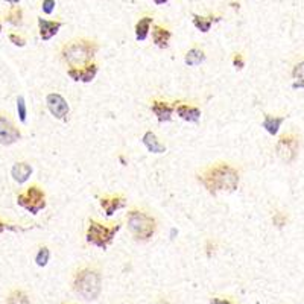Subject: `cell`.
Masks as SVG:
<instances>
[{
	"label": "cell",
	"instance_id": "obj_1",
	"mask_svg": "<svg viewBox=\"0 0 304 304\" xmlns=\"http://www.w3.org/2000/svg\"><path fill=\"white\" fill-rule=\"evenodd\" d=\"M199 183L207 189V192L216 195L219 192H234L239 187L240 175L239 171L230 163L219 161L207 166L198 175Z\"/></svg>",
	"mask_w": 304,
	"mask_h": 304
},
{
	"label": "cell",
	"instance_id": "obj_2",
	"mask_svg": "<svg viewBox=\"0 0 304 304\" xmlns=\"http://www.w3.org/2000/svg\"><path fill=\"white\" fill-rule=\"evenodd\" d=\"M99 50V44L90 38H76L65 43L61 47V60L70 67L84 65L93 61L94 55Z\"/></svg>",
	"mask_w": 304,
	"mask_h": 304
},
{
	"label": "cell",
	"instance_id": "obj_3",
	"mask_svg": "<svg viewBox=\"0 0 304 304\" xmlns=\"http://www.w3.org/2000/svg\"><path fill=\"white\" fill-rule=\"evenodd\" d=\"M75 292L87 301H93L101 295L102 291V275L98 268L84 266L76 271L73 277Z\"/></svg>",
	"mask_w": 304,
	"mask_h": 304
},
{
	"label": "cell",
	"instance_id": "obj_4",
	"mask_svg": "<svg viewBox=\"0 0 304 304\" xmlns=\"http://www.w3.org/2000/svg\"><path fill=\"white\" fill-rule=\"evenodd\" d=\"M128 230L137 242H148L157 231V219L145 210L132 209L127 213Z\"/></svg>",
	"mask_w": 304,
	"mask_h": 304
},
{
	"label": "cell",
	"instance_id": "obj_5",
	"mask_svg": "<svg viewBox=\"0 0 304 304\" xmlns=\"http://www.w3.org/2000/svg\"><path fill=\"white\" fill-rule=\"evenodd\" d=\"M122 224H102L98 222L96 219L88 220V228L86 233V239L90 245H94L101 248V250H107V248L113 243L117 231L120 230Z\"/></svg>",
	"mask_w": 304,
	"mask_h": 304
},
{
	"label": "cell",
	"instance_id": "obj_6",
	"mask_svg": "<svg viewBox=\"0 0 304 304\" xmlns=\"http://www.w3.org/2000/svg\"><path fill=\"white\" fill-rule=\"evenodd\" d=\"M17 204L32 215H38L46 207V193L38 184H31L17 195Z\"/></svg>",
	"mask_w": 304,
	"mask_h": 304
},
{
	"label": "cell",
	"instance_id": "obj_7",
	"mask_svg": "<svg viewBox=\"0 0 304 304\" xmlns=\"http://www.w3.org/2000/svg\"><path fill=\"white\" fill-rule=\"evenodd\" d=\"M300 151V137L295 132H286L280 135V139L275 143V152L282 161L294 163L298 157Z\"/></svg>",
	"mask_w": 304,
	"mask_h": 304
},
{
	"label": "cell",
	"instance_id": "obj_8",
	"mask_svg": "<svg viewBox=\"0 0 304 304\" xmlns=\"http://www.w3.org/2000/svg\"><path fill=\"white\" fill-rule=\"evenodd\" d=\"M22 139V131L17 128L11 117L0 114V145L11 146Z\"/></svg>",
	"mask_w": 304,
	"mask_h": 304
},
{
	"label": "cell",
	"instance_id": "obj_9",
	"mask_svg": "<svg viewBox=\"0 0 304 304\" xmlns=\"http://www.w3.org/2000/svg\"><path fill=\"white\" fill-rule=\"evenodd\" d=\"M99 72V65L90 61L84 65H79V67H68L67 68V75L70 76V79L76 81V82H86V84H88V82H91L96 75H98Z\"/></svg>",
	"mask_w": 304,
	"mask_h": 304
},
{
	"label": "cell",
	"instance_id": "obj_10",
	"mask_svg": "<svg viewBox=\"0 0 304 304\" xmlns=\"http://www.w3.org/2000/svg\"><path fill=\"white\" fill-rule=\"evenodd\" d=\"M46 105L50 114L57 119H64L68 114V109H70L67 101L58 93H49L46 96Z\"/></svg>",
	"mask_w": 304,
	"mask_h": 304
},
{
	"label": "cell",
	"instance_id": "obj_11",
	"mask_svg": "<svg viewBox=\"0 0 304 304\" xmlns=\"http://www.w3.org/2000/svg\"><path fill=\"white\" fill-rule=\"evenodd\" d=\"M151 109H152V113L155 114L157 120L160 123L163 122H171L172 120V114L175 111V105L168 102V101H152L151 104Z\"/></svg>",
	"mask_w": 304,
	"mask_h": 304
},
{
	"label": "cell",
	"instance_id": "obj_12",
	"mask_svg": "<svg viewBox=\"0 0 304 304\" xmlns=\"http://www.w3.org/2000/svg\"><path fill=\"white\" fill-rule=\"evenodd\" d=\"M127 205V199L123 195H105L101 198V207L107 216H113L117 210Z\"/></svg>",
	"mask_w": 304,
	"mask_h": 304
},
{
	"label": "cell",
	"instance_id": "obj_13",
	"mask_svg": "<svg viewBox=\"0 0 304 304\" xmlns=\"http://www.w3.org/2000/svg\"><path fill=\"white\" fill-rule=\"evenodd\" d=\"M175 111L179 119L190 122V123H198L201 119V109L198 107H193V105H189L184 102L175 104Z\"/></svg>",
	"mask_w": 304,
	"mask_h": 304
},
{
	"label": "cell",
	"instance_id": "obj_14",
	"mask_svg": "<svg viewBox=\"0 0 304 304\" xmlns=\"http://www.w3.org/2000/svg\"><path fill=\"white\" fill-rule=\"evenodd\" d=\"M63 23L55 22V20H46V19H38V29H40V37L43 41H49L58 34L61 29Z\"/></svg>",
	"mask_w": 304,
	"mask_h": 304
},
{
	"label": "cell",
	"instance_id": "obj_15",
	"mask_svg": "<svg viewBox=\"0 0 304 304\" xmlns=\"http://www.w3.org/2000/svg\"><path fill=\"white\" fill-rule=\"evenodd\" d=\"M11 175L14 178V181H17L19 184H23L32 175V166L29 163H26V161H17L16 164L12 166Z\"/></svg>",
	"mask_w": 304,
	"mask_h": 304
},
{
	"label": "cell",
	"instance_id": "obj_16",
	"mask_svg": "<svg viewBox=\"0 0 304 304\" xmlns=\"http://www.w3.org/2000/svg\"><path fill=\"white\" fill-rule=\"evenodd\" d=\"M171 37H172V32L168 29V27H163L160 24L152 26V41H154V44L157 47H160V49L168 47Z\"/></svg>",
	"mask_w": 304,
	"mask_h": 304
},
{
	"label": "cell",
	"instance_id": "obj_17",
	"mask_svg": "<svg viewBox=\"0 0 304 304\" xmlns=\"http://www.w3.org/2000/svg\"><path fill=\"white\" fill-rule=\"evenodd\" d=\"M142 142L146 146V149L152 154H164L166 152V146L158 140V137L155 135V132L152 131H146L142 137Z\"/></svg>",
	"mask_w": 304,
	"mask_h": 304
},
{
	"label": "cell",
	"instance_id": "obj_18",
	"mask_svg": "<svg viewBox=\"0 0 304 304\" xmlns=\"http://www.w3.org/2000/svg\"><path fill=\"white\" fill-rule=\"evenodd\" d=\"M286 120L284 116H271V114H265L263 117V122H261V127L266 130L268 134L271 135H277L282 123Z\"/></svg>",
	"mask_w": 304,
	"mask_h": 304
},
{
	"label": "cell",
	"instance_id": "obj_19",
	"mask_svg": "<svg viewBox=\"0 0 304 304\" xmlns=\"http://www.w3.org/2000/svg\"><path fill=\"white\" fill-rule=\"evenodd\" d=\"M152 22H154V19H152L151 16H145L137 22V24H135V38H137V41H145L148 38Z\"/></svg>",
	"mask_w": 304,
	"mask_h": 304
},
{
	"label": "cell",
	"instance_id": "obj_20",
	"mask_svg": "<svg viewBox=\"0 0 304 304\" xmlns=\"http://www.w3.org/2000/svg\"><path fill=\"white\" fill-rule=\"evenodd\" d=\"M219 20H220V17H213V16L202 17V16H198V14H193V24H195V27L201 32H209L212 24Z\"/></svg>",
	"mask_w": 304,
	"mask_h": 304
},
{
	"label": "cell",
	"instance_id": "obj_21",
	"mask_svg": "<svg viewBox=\"0 0 304 304\" xmlns=\"http://www.w3.org/2000/svg\"><path fill=\"white\" fill-rule=\"evenodd\" d=\"M204 61H205V53L199 47H192V49H189L187 53H186V57H184V63L187 65H190V67L199 65Z\"/></svg>",
	"mask_w": 304,
	"mask_h": 304
},
{
	"label": "cell",
	"instance_id": "obj_22",
	"mask_svg": "<svg viewBox=\"0 0 304 304\" xmlns=\"http://www.w3.org/2000/svg\"><path fill=\"white\" fill-rule=\"evenodd\" d=\"M6 22L12 26H22L23 24V11L20 6H12L6 14Z\"/></svg>",
	"mask_w": 304,
	"mask_h": 304
},
{
	"label": "cell",
	"instance_id": "obj_23",
	"mask_svg": "<svg viewBox=\"0 0 304 304\" xmlns=\"http://www.w3.org/2000/svg\"><path fill=\"white\" fill-rule=\"evenodd\" d=\"M6 304H31V300L23 291H19V289H16V291H12L8 295Z\"/></svg>",
	"mask_w": 304,
	"mask_h": 304
},
{
	"label": "cell",
	"instance_id": "obj_24",
	"mask_svg": "<svg viewBox=\"0 0 304 304\" xmlns=\"http://www.w3.org/2000/svg\"><path fill=\"white\" fill-rule=\"evenodd\" d=\"M49 259H50V250L47 246H41L38 250V253H37V256H35V263L38 266H46Z\"/></svg>",
	"mask_w": 304,
	"mask_h": 304
},
{
	"label": "cell",
	"instance_id": "obj_25",
	"mask_svg": "<svg viewBox=\"0 0 304 304\" xmlns=\"http://www.w3.org/2000/svg\"><path fill=\"white\" fill-rule=\"evenodd\" d=\"M272 224H274V227H277V228H283L287 224V215H284L282 212L274 213V216H272Z\"/></svg>",
	"mask_w": 304,
	"mask_h": 304
},
{
	"label": "cell",
	"instance_id": "obj_26",
	"mask_svg": "<svg viewBox=\"0 0 304 304\" xmlns=\"http://www.w3.org/2000/svg\"><path fill=\"white\" fill-rule=\"evenodd\" d=\"M17 111H19L20 122H26L27 109H26V102H24V98H23V96H19V99H17Z\"/></svg>",
	"mask_w": 304,
	"mask_h": 304
},
{
	"label": "cell",
	"instance_id": "obj_27",
	"mask_svg": "<svg viewBox=\"0 0 304 304\" xmlns=\"http://www.w3.org/2000/svg\"><path fill=\"white\" fill-rule=\"evenodd\" d=\"M8 38H9V41L14 44V46H19V47H23L24 44H26V40L22 37V35H19V34H16V32H11L9 35H8Z\"/></svg>",
	"mask_w": 304,
	"mask_h": 304
},
{
	"label": "cell",
	"instance_id": "obj_28",
	"mask_svg": "<svg viewBox=\"0 0 304 304\" xmlns=\"http://www.w3.org/2000/svg\"><path fill=\"white\" fill-rule=\"evenodd\" d=\"M292 76L295 79H304V60L294 65V68H292Z\"/></svg>",
	"mask_w": 304,
	"mask_h": 304
},
{
	"label": "cell",
	"instance_id": "obj_29",
	"mask_svg": "<svg viewBox=\"0 0 304 304\" xmlns=\"http://www.w3.org/2000/svg\"><path fill=\"white\" fill-rule=\"evenodd\" d=\"M233 65L238 68V70H242L245 67V60H243V55L242 53H234L233 57Z\"/></svg>",
	"mask_w": 304,
	"mask_h": 304
},
{
	"label": "cell",
	"instance_id": "obj_30",
	"mask_svg": "<svg viewBox=\"0 0 304 304\" xmlns=\"http://www.w3.org/2000/svg\"><path fill=\"white\" fill-rule=\"evenodd\" d=\"M41 8H43L44 14H52L53 9H55V0H43V5H41Z\"/></svg>",
	"mask_w": 304,
	"mask_h": 304
},
{
	"label": "cell",
	"instance_id": "obj_31",
	"mask_svg": "<svg viewBox=\"0 0 304 304\" xmlns=\"http://www.w3.org/2000/svg\"><path fill=\"white\" fill-rule=\"evenodd\" d=\"M6 230H11V231H23V228H20V227H14L11 224L3 222V220H0V233H3Z\"/></svg>",
	"mask_w": 304,
	"mask_h": 304
},
{
	"label": "cell",
	"instance_id": "obj_32",
	"mask_svg": "<svg viewBox=\"0 0 304 304\" xmlns=\"http://www.w3.org/2000/svg\"><path fill=\"white\" fill-rule=\"evenodd\" d=\"M210 303H212V304H234V303H233L231 300H228V298H217V297H216V298H212Z\"/></svg>",
	"mask_w": 304,
	"mask_h": 304
},
{
	"label": "cell",
	"instance_id": "obj_33",
	"mask_svg": "<svg viewBox=\"0 0 304 304\" xmlns=\"http://www.w3.org/2000/svg\"><path fill=\"white\" fill-rule=\"evenodd\" d=\"M207 257H212V253H215V248H216V245L212 242V240H207Z\"/></svg>",
	"mask_w": 304,
	"mask_h": 304
},
{
	"label": "cell",
	"instance_id": "obj_34",
	"mask_svg": "<svg viewBox=\"0 0 304 304\" xmlns=\"http://www.w3.org/2000/svg\"><path fill=\"white\" fill-rule=\"evenodd\" d=\"M292 88H304V79H297L292 84Z\"/></svg>",
	"mask_w": 304,
	"mask_h": 304
},
{
	"label": "cell",
	"instance_id": "obj_35",
	"mask_svg": "<svg viewBox=\"0 0 304 304\" xmlns=\"http://www.w3.org/2000/svg\"><path fill=\"white\" fill-rule=\"evenodd\" d=\"M154 2H155L157 5H164V3H168L169 0H154Z\"/></svg>",
	"mask_w": 304,
	"mask_h": 304
},
{
	"label": "cell",
	"instance_id": "obj_36",
	"mask_svg": "<svg viewBox=\"0 0 304 304\" xmlns=\"http://www.w3.org/2000/svg\"><path fill=\"white\" fill-rule=\"evenodd\" d=\"M6 2L11 3V5H17V3L20 2V0H6Z\"/></svg>",
	"mask_w": 304,
	"mask_h": 304
},
{
	"label": "cell",
	"instance_id": "obj_37",
	"mask_svg": "<svg viewBox=\"0 0 304 304\" xmlns=\"http://www.w3.org/2000/svg\"><path fill=\"white\" fill-rule=\"evenodd\" d=\"M154 304H169L168 301H164V300H160V301H157V303H154Z\"/></svg>",
	"mask_w": 304,
	"mask_h": 304
},
{
	"label": "cell",
	"instance_id": "obj_38",
	"mask_svg": "<svg viewBox=\"0 0 304 304\" xmlns=\"http://www.w3.org/2000/svg\"><path fill=\"white\" fill-rule=\"evenodd\" d=\"M0 32H2V23H0Z\"/></svg>",
	"mask_w": 304,
	"mask_h": 304
}]
</instances>
